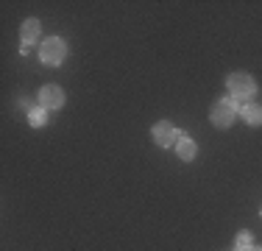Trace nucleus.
<instances>
[{"instance_id":"nucleus-1","label":"nucleus","mask_w":262,"mask_h":251,"mask_svg":"<svg viewBox=\"0 0 262 251\" xmlns=\"http://www.w3.org/2000/svg\"><path fill=\"white\" fill-rule=\"evenodd\" d=\"M246 109V103H243L240 98H234V95H229V98H223V100H217L215 106H212V112H209V120L217 126V129H229V126L234 123V117H237V112H243Z\"/></svg>"},{"instance_id":"nucleus-2","label":"nucleus","mask_w":262,"mask_h":251,"mask_svg":"<svg viewBox=\"0 0 262 251\" xmlns=\"http://www.w3.org/2000/svg\"><path fill=\"white\" fill-rule=\"evenodd\" d=\"M226 87H229V92H232L234 98L243 100V103L257 95V81H254L248 73H232L226 78Z\"/></svg>"},{"instance_id":"nucleus-3","label":"nucleus","mask_w":262,"mask_h":251,"mask_svg":"<svg viewBox=\"0 0 262 251\" xmlns=\"http://www.w3.org/2000/svg\"><path fill=\"white\" fill-rule=\"evenodd\" d=\"M39 59L45 61V65H61V61L67 59V45H64V39H59V36H51V39H45L42 42V48H39Z\"/></svg>"},{"instance_id":"nucleus-4","label":"nucleus","mask_w":262,"mask_h":251,"mask_svg":"<svg viewBox=\"0 0 262 251\" xmlns=\"http://www.w3.org/2000/svg\"><path fill=\"white\" fill-rule=\"evenodd\" d=\"M39 106H45L48 112L61 109V106H64V92H61V87H56V84L42 87L39 90Z\"/></svg>"},{"instance_id":"nucleus-5","label":"nucleus","mask_w":262,"mask_h":251,"mask_svg":"<svg viewBox=\"0 0 262 251\" xmlns=\"http://www.w3.org/2000/svg\"><path fill=\"white\" fill-rule=\"evenodd\" d=\"M151 134H154V140H157V145H159V148H170V145H173V137H179L182 131H176L170 123H165V120H162V123L154 126V131H151Z\"/></svg>"},{"instance_id":"nucleus-6","label":"nucleus","mask_w":262,"mask_h":251,"mask_svg":"<svg viewBox=\"0 0 262 251\" xmlns=\"http://www.w3.org/2000/svg\"><path fill=\"white\" fill-rule=\"evenodd\" d=\"M195 142L190 140L187 134H179V145H176V154H179V159L182 162H192L195 159Z\"/></svg>"},{"instance_id":"nucleus-7","label":"nucleus","mask_w":262,"mask_h":251,"mask_svg":"<svg viewBox=\"0 0 262 251\" xmlns=\"http://www.w3.org/2000/svg\"><path fill=\"white\" fill-rule=\"evenodd\" d=\"M42 34V25L39 20H26L23 23V45H31V42H36Z\"/></svg>"},{"instance_id":"nucleus-8","label":"nucleus","mask_w":262,"mask_h":251,"mask_svg":"<svg viewBox=\"0 0 262 251\" xmlns=\"http://www.w3.org/2000/svg\"><path fill=\"white\" fill-rule=\"evenodd\" d=\"M243 117H246L248 126H262V106L259 103H246Z\"/></svg>"},{"instance_id":"nucleus-9","label":"nucleus","mask_w":262,"mask_h":251,"mask_svg":"<svg viewBox=\"0 0 262 251\" xmlns=\"http://www.w3.org/2000/svg\"><path fill=\"white\" fill-rule=\"evenodd\" d=\"M28 123L36 126V129H39V126H45L48 123V109H45V106H36L34 112H28Z\"/></svg>"},{"instance_id":"nucleus-10","label":"nucleus","mask_w":262,"mask_h":251,"mask_svg":"<svg viewBox=\"0 0 262 251\" xmlns=\"http://www.w3.org/2000/svg\"><path fill=\"white\" fill-rule=\"evenodd\" d=\"M237 251H251L254 246H251V235H248V232H240V235H237Z\"/></svg>"},{"instance_id":"nucleus-11","label":"nucleus","mask_w":262,"mask_h":251,"mask_svg":"<svg viewBox=\"0 0 262 251\" xmlns=\"http://www.w3.org/2000/svg\"><path fill=\"white\" fill-rule=\"evenodd\" d=\"M17 103H20V106H23V109H28V112H34V109H36V106H34V103H31V100H28V98H20V100H17Z\"/></svg>"},{"instance_id":"nucleus-12","label":"nucleus","mask_w":262,"mask_h":251,"mask_svg":"<svg viewBox=\"0 0 262 251\" xmlns=\"http://www.w3.org/2000/svg\"><path fill=\"white\" fill-rule=\"evenodd\" d=\"M251 251H262V248H251Z\"/></svg>"}]
</instances>
